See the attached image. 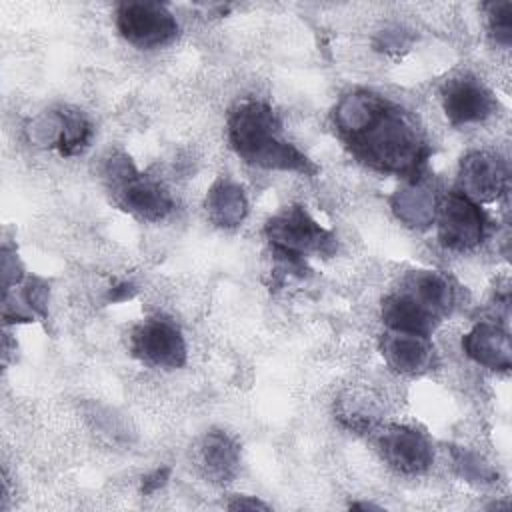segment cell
Instances as JSON below:
<instances>
[{
    "mask_svg": "<svg viewBox=\"0 0 512 512\" xmlns=\"http://www.w3.org/2000/svg\"><path fill=\"white\" fill-rule=\"evenodd\" d=\"M334 124L352 154L384 174L416 178L430 154L414 120L374 92L346 94L334 108Z\"/></svg>",
    "mask_w": 512,
    "mask_h": 512,
    "instance_id": "1",
    "label": "cell"
},
{
    "mask_svg": "<svg viewBox=\"0 0 512 512\" xmlns=\"http://www.w3.org/2000/svg\"><path fill=\"white\" fill-rule=\"evenodd\" d=\"M282 122L264 102H242L228 120L234 152L252 166L282 172H314L310 160L280 136Z\"/></svg>",
    "mask_w": 512,
    "mask_h": 512,
    "instance_id": "2",
    "label": "cell"
},
{
    "mask_svg": "<svg viewBox=\"0 0 512 512\" xmlns=\"http://www.w3.org/2000/svg\"><path fill=\"white\" fill-rule=\"evenodd\" d=\"M266 238L280 258L304 262L308 254H332L336 242L332 232L322 228L306 208L286 206L266 224Z\"/></svg>",
    "mask_w": 512,
    "mask_h": 512,
    "instance_id": "3",
    "label": "cell"
},
{
    "mask_svg": "<svg viewBox=\"0 0 512 512\" xmlns=\"http://www.w3.org/2000/svg\"><path fill=\"white\" fill-rule=\"evenodd\" d=\"M118 32L136 48H160L178 36V22L158 2H124L116 12Z\"/></svg>",
    "mask_w": 512,
    "mask_h": 512,
    "instance_id": "4",
    "label": "cell"
},
{
    "mask_svg": "<svg viewBox=\"0 0 512 512\" xmlns=\"http://www.w3.org/2000/svg\"><path fill=\"white\" fill-rule=\"evenodd\" d=\"M438 238L450 250H472L486 234V216L476 202L460 192H448L436 210Z\"/></svg>",
    "mask_w": 512,
    "mask_h": 512,
    "instance_id": "5",
    "label": "cell"
},
{
    "mask_svg": "<svg viewBox=\"0 0 512 512\" xmlns=\"http://www.w3.org/2000/svg\"><path fill=\"white\" fill-rule=\"evenodd\" d=\"M132 352L156 368H180L186 362L182 332L168 320H146L132 332Z\"/></svg>",
    "mask_w": 512,
    "mask_h": 512,
    "instance_id": "6",
    "label": "cell"
},
{
    "mask_svg": "<svg viewBox=\"0 0 512 512\" xmlns=\"http://www.w3.org/2000/svg\"><path fill=\"white\" fill-rule=\"evenodd\" d=\"M442 108L454 126H464L486 120L494 112L496 100L480 80L460 76L446 82L442 90Z\"/></svg>",
    "mask_w": 512,
    "mask_h": 512,
    "instance_id": "7",
    "label": "cell"
},
{
    "mask_svg": "<svg viewBox=\"0 0 512 512\" xmlns=\"http://www.w3.org/2000/svg\"><path fill=\"white\" fill-rule=\"evenodd\" d=\"M384 460L402 474H422L434 460L430 440L408 426H390L378 440Z\"/></svg>",
    "mask_w": 512,
    "mask_h": 512,
    "instance_id": "8",
    "label": "cell"
},
{
    "mask_svg": "<svg viewBox=\"0 0 512 512\" xmlns=\"http://www.w3.org/2000/svg\"><path fill=\"white\" fill-rule=\"evenodd\" d=\"M460 194L472 202H490L504 194L508 184L506 164L490 152H470L460 162Z\"/></svg>",
    "mask_w": 512,
    "mask_h": 512,
    "instance_id": "9",
    "label": "cell"
},
{
    "mask_svg": "<svg viewBox=\"0 0 512 512\" xmlns=\"http://www.w3.org/2000/svg\"><path fill=\"white\" fill-rule=\"evenodd\" d=\"M112 190L124 210L150 222L166 218L174 208V200L168 190L160 182L142 176L138 170L120 184L112 186Z\"/></svg>",
    "mask_w": 512,
    "mask_h": 512,
    "instance_id": "10",
    "label": "cell"
},
{
    "mask_svg": "<svg viewBox=\"0 0 512 512\" xmlns=\"http://www.w3.org/2000/svg\"><path fill=\"white\" fill-rule=\"evenodd\" d=\"M464 354L488 370H508L512 366V346L508 332L494 322H478L462 336Z\"/></svg>",
    "mask_w": 512,
    "mask_h": 512,
    "instance_id": "11",
    "label": "cell"
},
{
    "mask_svg": "<svg viewBox=\"0 0 512 512\" xmlns=\"http://www.w3.org/2000/svg\"><path fill=\"white\" fill-rule=\"evenodd\" d=\"M386 364L400 374H422L432 368L434 346L428 336L390 330L380 342Z\"/></svg>",
    "mask_w": 512,
    "mask_h": 512,
    "instance_id": "12",
    "label": "cell"
},
{
    "mask_svg": "<svg viewBox=\"0 0 512 512\" xmlns=\"http://www.w3.org/2000/svg\"><path fill=\"white\" fill-rule=\"evenodd\" d=\"M390 204L396 218L410 228L424 230L436 220L438 198L434 186L422 176L408 178V182L394 192Z\"/></svg>",
    "mask_w": 512,
    "mask_h": 512,
    "instance_id": "13",
    "label": "cell"
},
{
    "mask_svg": "<svg viewBox=\"0 0 512 512\" xmlns=\"http://www.w3.org/2000/svg\"><path fill=\"white\" fill-rule=\"evenodd\" d=\"M382 320L394 332L420 336H430L440 322L434 312H430L422 302L402 288L382 300Z\"/></svg>",
    "mask_w": 512,
    "mask_h": 512,
    "instance_id": "14",
    "label": "cell"
},
{
    "mask_svg": "<svg viewBox=\"0 0 512 512\" xmlns=\"http://www.w3.org/2000/svg\"><path fill=\"white\" fill-rule=\"evenodd\" d=\"M200 462L212 482L226 484L238 474L240 446L224 430H210L200 444Z\"/></svg>",
    "mask_w": 512,
    "mask_h": 512,
    "instance_id": "15",
    "label": "cell"
},
{
    "mask_svg": "<svg viewBox=\"0 0 512 512\" xmlns=\"http://www.w3.org/2000/svg\"><path fill=\"white\" fill-rule=\"evenodd\" d=\"M204 208L212 224L220 228H234L244 222L248 214V200L242 186L232 180H218L208 190Z\"/></svg>",
    "mask_w": 512,
    "mask_h": 512,
    "instance_id": "16",
    "label": "cell"
},
{
    "mask_svg": "<svg viewBox=\"0 0 512 512\" xmlns=\"http://www.w3.org/2000/svg\"><path fill=\"white\" fill-rule=\"evenodd\" d=\"M402 290H406L410 296H414L418 302H422L430 312H434L440 320L452 310L454 304V288L450 280L432 270H418L412 272L404 282Z\"/></svg>",
    "mask_w": 512,
    "mask_h": 512,
    "instance_id": "17",
    "label": "cell"
},
{
    "mask_svg": "<svg viewBox=\"0 0 512 512\" xmlns=\"http://www.w3.org/2000/svg\"><path fill=\"white\" fill-rule=\"evenodd\" d=\"M64 132V110H46L30 120L26 126V134L32 144L56 148L60 146Z\"/></svg>",
    "mask_w": 512,
    "mask_h": 512,
    "instance_id": "18",
    "label": "cell"
},
{
    "mask_svg": "<svg viewBox=\"0 0 512 512\" xmlns=\"http://www.w3.org/2000/svg\"><path fill=\"white\" fill-rule=\"evenodd\" d=\"M92 138V124L78 110H64V132L58 146L62 156H74L82 152Z\"/></svg>",
    "mask_w": 512,
    "mask_h": 512,
    "instance_id": "19",
    "label": "cell"
},
{
    "mask_svg": "<svg viewBox=\"0 0 512 512\" xmlns=\"http://www.w3.org/2000/svg\"><path fill=\"white\" fill-rule=\"evenodd\" d=\"M450 452H452V462H454L456 472L466 482H474V484L494 482L496 472L480 454H476L468 448H458V446H454Z\"/></svg>",
    "mask_w": 512,
    "mask_h": 512,
    "instance_id": "20",
    "label": "cell"
},
{
    "mask_svg": "<svg viewBox=\"0 0 512 512\" xmlns=\"http://www.w3.org/2000/svg\"><path fill=\"white\" fill-rule=\"evenodd\" d=\"M488 8V28L492 38L502 44L510 46L512 42V4L510 2H492Z\"/></svg>",
    "mask_w": 512,
    "mask_h": 512,
    "instance_id": "21",
    "label": "cell"
},
{
    "mask_svg": "<svg viewBox=\"0 0 512 512\" xmlns=\"http://www.w3.org/2000/svg\"><path fill=\"white\" fill-rule=\"evenodd\" d=\"M48 298H50V288L42 278H30L24 284V300L32 314L46 316L48 314Z\"/></svg>",
    "mask_w": 512,
    "mask_h": 512,
    "instance_id": "22",
    "label": "cell"
},
{
    "mask_svg": "<svg viewBox=\"0 0 512 512\" xmlns=\"http://www.w3.org/2000/svg\"><path fill=\"white\" fill-rule=\"evenodd\" d=\"M2 274H4V290L8 292L12 284L22 280V266L18 262V256L4 248L2 252Z\"/></svg>",
    "mask_w": 512,
    "mask_h": 512,
    "instance_id": "23",
    "label": "cell"
},
{
    "mask_svg": "<svg viewBox=\"0 0 512 512\" xmlns=\"http://www.w3.org/2000/svg\"><path fill=\"white\" fill-rule=\"evenodd\" d=\"M168 478H170V468L162 466V468L152 470L150 474H146V476L142 478V484H140L142 494H146V496H148V494H154L156 490H160L162 486H166Z\"/></svg>",
    "mask_w": 512,
    "mask_h": 512,
    "instance_id": "24",
    "label": "cell"
},
{
    "mask_svg": "<svg viewBox=\"0 0 512 512\" xmlns=\"http://www.w3.org/2000/svg\"><path fill=\"white\" fill-rule=\"evenodd\" d=\"M230 510H268V504L258 500L256 496H236L228 502Z\"/></svg>",
    "mask_w": 512,
    "mask_h": 512,
    "instance_id": "25",
    "label": "cell"
},
{
    "mask_svg": "<svg viewBox=\"0 0 512 512\" xmlns=\"http://www.w3.org/2000/svg\"><path fill=\"white\" fill-rule=\"evenodd\" d=\"M134 292H136V288H134L130 282H120L118 286L110 288V292H108V300H112V302H122V300L132 298V296H134Z\"/></svg>",
    "mask_w": 512,
    "mask_h": 512,
    "instance_id": "26",
    "label": "cell"
},
{
    "mask_svg": "<svg viewBox=\"0 0 512 512\" xmlns=\"http://www.w3.org/2000/svg\"><path fill=\"white\" fill-rule=\"evenodd\" d=\"M352 508H378V506H374V504H366V502H360V504H352Z\"/></svg>",
    "mask_w": 512,
    "mask_h": 512,
    "instance_id": "27",
    "label": "cell"
}]
</instances>
